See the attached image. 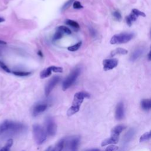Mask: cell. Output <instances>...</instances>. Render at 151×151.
<instances>
[{"label":"cell","instance_id":"obj_35","mask_svg":"<svg viewBox=\"0 0 151 151\" xmlns=\"http://www.w3.org/2000/svg\"><path fill=\"white\" fill-rule=\"evenodd\" d=\"M90 32H91V34L92 35H95V31H94L93 29H90Z\"/></svg>","mask_w":151,"mask_h":151},{"label":"cell","instance_id":"obj_11","mask_svg":"<svg viewBox=\"0 0 151 151\" xmlns=\"http://www.w3.org/2000/svg\"><path fill=\"white\" fill-rule=\"evenodd\" d=\"M103 65L104 71L110 70L117 67L118 65V61L116 58L106 59L103 60Z\"/></svg>","mask_w":151,"mask_h":151},{"label":"cell","instance_id":"obj_8","mask_svg":"<svg viewBox=\"0 0 151 151\" xmlns=\"http://www.w3.org/2000/svg\"><path fill=\"white\" fill-rule=\"evenodd\" d=\"M139 16L146 17L145 14L137 9H133L131 13L126 17V22L129 26H131L133 22L136 21Z\"/></svg>","mask_w":151,"mask_h":151},{"label":"cell","instance_id":"obj_21","mask_svg":"<svg viewBox=\"0 0 151 151\" xmlns=\"http://www.w3.org/2000/svg\"><path fill=\"white\" fill-rule=\"evenodd\" d=\"M65 24L71 26L73 28H76V29H78L80 28L79 24L76 21L71 20V19H66L65 20Z\"/></svg>","mask_w":151,"mask_h":151},{"label":"cell","instance_id":"obj_36","mask_svg":"<svg viewBox=\"0 0 151 151\" xmlns=\"http://www.w3.org/2000/svg\"><path fill=\"white\" fill-rule=\"evenodd\" d=\"M0 44H2V45H6V42L2 41V40H0Z\"/></svg>","mask_w":151,"mask_h":151},{"label":"cell","instance_id":"obj_29","mask_svg":"<svg viewBox=\"0 0 151 151\" xmlns=\"http://www.w3.org/2000/svg\"><path fill=\"white\" fill-rule=\"evenodd\" d=\"M112 15H113V17L115 18L116 20H117V21H120L121 20L122 15H121V14H120V12L119 11H117V10L114 11L113 12Z\"/></svg>","mask_w":151,"mask_h":151},{"label":"cell","instance_id":"obj_23","mask_svg":"<svg viewBox=\"0 0 151 151\" xmlns=\"http://www.w3.org/2000/svg\"><path fill=\"white\" fill-rule=\"evenodd\" d=\"M81 44H82V42L79 41L77 43H76V44L68 47L67 48V50L70 51H77V50L79 49V48L81 47Z\"/></svg>","mask_w":151,"mask_h":151},{"label":"cell","instance_id":"obj_26","mask_svg":"<svg viewBox=\"0 0 151 151\" xmlns=\"http://www.w3.org/2000/svg\"><path fill=\"white\" fill-rule=\"evenodd\" d=\"M63 36V33L58 30H57L56 32L54 34L53 37H52V40L54 41H56L57 40H59L60 38H61Z\"/></svg>","mask_w":151,"mask_h":151},{"label":"cell","instance_id":"obj_14","mask_svg":"<svg viewBox=\"0 0 151 151\" xmlns=\"http://www.w3.org/2000/svg\"><path fill=\"white\" fill-rule=\"evenodd\" d=\"M143 52V48H138L136 50L133 51V52L131 54L130 60L132 61H135L136 59H137L142 54Z\"/></svg>","mask_w":151,"mask_h":151},{"label":"cell","instance_id":"obj_10","mask_svg":"<svg viewBox=\"0 0 151 151\" xmlns=\"http://www.w3.org/2000/svg\"><path fill=\"white\" fill-rule=\"evenodd\" d=\"M60 77L58 76H55L52 77V78L48 81L45 88V94L46 96H48L50 94L51 91L56 86V84L60 81Z\"/></svg>","mask_w":151,"mask_h":151},{"label":"cell","instance_id":"obj_22","mask_svg":"<svg viewBox=\"0 0 151 151\" xmlns=\"http://www.w3.org/2000/svg\"><path fill=\"white\" fill-rule=\"evenodd\" d=\"M57 30H58V31H61L63 34L65 33L66 34H68V35H70L71 34V30L67 27L65 26H63V25H61L60 27H58L57 28Z\"/></svg>","mask_w":151,"mask_h":151},{"label":"cell","instance_id":"obj_38","mask_svg":"<svg viewBox=\"0 0 151 151\" xmlns=\"http://www.w3.org/2000/svg\"><path fill=\"white\" fill-rule=\"evenodd\" d=\"M5 21V19L2 18V17H0V22H4Z\"/></svg>","mask_w":151,"mask_h":151},{"label":"cell","instance_id":"obj_20","mask_svg":"<svg viewBox=\"0 0 151 151\" xmlns=\"http://www.w3.org/2000/svg\"><path fill=\"white\" fill-rule=\"evenodd\" d=\"M134 130L133 129H131L129 130V132L125 134L124 137V140L125 142H127L128 141H129L132 137L133 136L134 134Z\"/></svg>","mask_w":151,"mask_h":151},{"label":"cell","instance_id":"obj_39","mask_svg":"<svg viewBox=\"0 0 151 151\" xmlns=\"http://www.w3.org/2000/svg\"><path fill=\"white\" fill-rule=\"evenodd\" d=\"M51 147H49L48 148H47V150H46L45 151H50V149H51Z\"/></svg>","mask_w":151,"mask_h":151},{"label":"cell","instance_id":"obj_37","mask_svg":"<svg viewBox=\"0 0 151 151\" xmlns=\"http://www.w3.org/2000/svg\"><path fill=\"white\" fill-rule=\"evenodd\" d=\"M38 55H39L40 56H41V57H43V55H42V52H41V51H38Z\"/></svg>","mask_w":151,"mask_h":151},{"label":"cell","instance_id":"obj_31","mask_svg":"<svg viewBox=\"0 0 151 151\" xmlns=\"http://www.w3.org/2000/svg\"><path fill=\"white\" fill-rule=\"evenodd\" d=\"M73 8L74 9H81L83 8V6L81 5L79 1H74L73 3Z\"/></svg>","mask_w":151,"mask_h":151},{"label":"cell","instance_id":"obj_12","mask_svg":"<svg viewBox=\"0 0 151 151\" xmlns=\"http://www.w3.org/2000/svg\"><path fill=\"white\" fill-rule=\"evenodd\" d=\"M47 107H48V104L45 103H40L37 104L34 106L32 111V114L34 116H37L41 113L47 109Z\"/></svg>","mask_w":151,"mask_h":151},{"label":"cell","instance_id":"obj_33","mask_svg":"<svg viewBox=\"0 0 151 151\" xmlns=\"http://www.w3.org/2000/svg\"><path fill=\"white\" fill-rule=\"evenodd\" d=\"M147 58H148V60L151 61V47H150V50L148 54V56H147Z\"/></svg>","mask_w":151,"mask_h":151},{"label":"cell","instance_id":"obj_15","mask_svg":"<svg viewBox=\"0 0 151 151\" xmlns=\"http://www.w3.org/2000/svg\"><path fill=\"white\" fill-rule=\"evenodd\" d=\"M141 107L145 110L151 109V99H143L141 101Z\"/></svg>","mask_w":151,"mask_h":151},{"label":"cell","instance_id":"obj_27","mask_svg":"<svg viewBox=\"0 0 151 151\" xmlns=\"http://www.w3.org/2000/svg\"><path fill=\"white\" fill-rule=\"evenodd\" d=\"M12 73L17 76L19 77H25L29 75L30 72H25V71H12Z\"/></svg>","mask_w":151,"mask_h":151},{"label":"cell","instance_id":"obj_30","mask_svg":"<svg viewBox=\"0 0 151 151\" xmlns=\"http://www.w3.org/2000/svg\"><path fill=\"white\" fill-rule=\"evenodd\" d=\"M0 67H1L2 70H4L5 72H6V73H11V71H10V70L8 68V67L2 61H0Z\"/></svg>","mask_w":151,"mask_h":151},{"label":"cell","instance_id":"obj_9","mask_svg":"<svg viewBox=\"0 0 151 151\" xmlns=\"http://www.w3.org/2000/svg\"><path fill=\"white\" fill-rule=\"evenodd\" d=\"M47 133L50 136H53L57 132V125L52 117H48L46 119Z\"/></svg>","mask_w":151,"mask_h":151},{"label":"cell","instance_id":"obj_1","mask_svg":"<svg viewBox=\"0 0 151 151\" xmlns=\"http://www.w3.org/2000/svg\"><path fill=\"white\" fill-rule=\"evenodd\" d=\"M90 94L84 91L77 92L74 94V99L70 107L67 111V115L68 116H71L73 114L77 113L80 108V106L83 102L85 98H89Z\"/></svg>","mask_w":151,"mask_h":151},{"label":"cell","instance_id":"obj_4","mask_svg":"<svg viewBox=\"0 0 151 151\" xmlns=\"http://www.w3.org/2000/svg\"><path fill=\"white\" fill-rule=\"evenodd\" d=\"M32 134L34 140L38 145H41L47 139V131L42 126L38 124L33 125Z\"/></svg>","mask_w":151,"mask_h":151},{"label":"cell","instance_id":"obj_16","mask_svg":"<svg viewBox=\"0 0 151 151\" xmlns=\"http://www.w3.org/2000/svg\"><path fill=\"white\" fill-rule=\"evenodd\" d=\"M64 143H65L64 139L60 140L51 151H61L64 147Z\"/></svg>","mask_w":151,"mask_h":151},{"label":"cell","instance_id":"obj_17","mask_svg":"<svg viewBox=\"0 0 151 151\" xmlns=\"http://www.w3.org/2000/svg\"><path fill=\"white\" fill-rule=\"evenodd\" d=\"M127 53V51L126 49L122 48H117L111 52V56L113 57L116 54H126Z\"/></svg>","mask_w":151,"mask_h":151},{"label":"cell","instance_id":"obj_18","mask_svg":"<svg viewBox=\"0 0 151 151\" xmlns=\"http://www.w3.org/2000/svg\"><path fill=\"white\" fill-rule=\"evenodd\" d=\"M51 70L50 69V67L47 68L46 69H44V70H42L41 73H40V77L41 78H47L48 77H49L51 74Z\"/></svg>","mask_w":151,"mask_h":151},{"label":"cell","instance_id":"obj_2","mask_svg":"<svg viewBox=\"0 0 151 151\" xmlns=\"http://www.w3.org/2000/svg\"><path fill=\"white\" fill-rule=\"evenodd\" d=\"M25 126L20 123H17L10 120H5L0 124V135L5 132L17 133L22 131Z\"/></svg>","mask_w":151,"mask_h":151},{"label":"cell","instance_id":"obj_40","mask_svg":"<svg viewBox=\"0 0 151 151\" xmlns=\"http://www.w3.org/2000/svg\"><path fill=\"white\" fill-rule=\"evenodd\" d=\"M150 37H151V31H150Z\"/></svg>","mask_w":151,"mask_h":151},{"label":"cell","instance_id":"obj_28","mask_svg":"<svg viewBox=\"0 0 151 151\" xmlns=\"http://www.w3.org/2000/svg\"><path fill=\"white\" fill-rule=\"evenodd\" d=\"M49 67L50 68V69L52 71H54L55 73H63V69L61 67H57V66L52 65Z\"/></svg>","mask_w":151,"mask_h":151},{"label":"cell","instance_id":"obj_7","mask_svg":"<svg viewBox=\"0 0 151 151\" xmlns=\"http://www.w3.org/2000/svg\"><path fill=\"white\" fill-rule=\"evenodd\" d=\"M80 143V138L77 136L71 137L67 140H65L66 151H77Z\"/></svg>","mask_w":151,"mask_h":151},{"label":"cell","instance_id":"obj_5","mask_svg":"<svg viewBox=\"0 0 151 151\" xmlns=\"http://www.w3.org/2000/svg\"><path fill=\"white\" fill-rule=\"evenodd\" d=\"M81 70L79 67H77L74 68L69 74L68 76H67L64 81L63 83V90L65 91L67 88H68L70 86H72V84L76 81L77 77L79 76L80 74Z\"/></svg>","mask_w":151,"mask_h":151},{"label":"cell","instance_id":"obj_13","mask_svg":"<svg viewBox=\"0 0 151 151\" xmlns=\"http://www.w3.org/2000/svg\"><path fill=\"white\" fill-rule=\"evenodd\" d=\"M124 105L122 102H120L117 104L116 107L115 117L117 120H121L124 117Z\"/></svg>","mask_w":151,"mask_h":151},{"label":"cell","instance_id":"obj_32","mask_svg":"<svg viewBox=\"0 0 151 151\" xmlns=\"http://www.w3.org/2000/svg\"><path fill=\"white\" fill-rule=\"evenodd\" d=\"M119 149V147L116 146H114V145H110L109 146H108L105 151H116Z\"/></svg>","mask_w":151,"mask_h":151},{"label":"cell","instance_id":"obj_6","mask_svg":"<svg viewBox=\"0 0 151 151\" xmlns=\"http://www.w3.org/2000/svg\"><path fill=\"white\" fill-rule=\"evenodd\" d=\"M133 34L127 32L116 34L111 37L110 40V43L111 44L126 43L131 40L133 38Z\"/></svg>","mask_w":151,"mask_h":151},{"label":"cell","instance_id":"obj_3","mask_svg":"<svg viewBox=\"0 0 151 151\" xmlns=\"http://www.w3.org/2000/svg\"><path fill=\"white\" fill-rule=\"evenodd\" d=\"M125 126L123 125H117L114 127L111 132L110 137L104 140L101 142V146H105L110 144H116L119 141V138L121 132L124 129Z\"/></svg>","mask_w":151,"mask_h":151},{"label":"cell","instance_id":"obj_34","mask_svg":"<svg viewBox=\"0 0 151 151\" xmlns=\"http://www.w3.org/2000/svg\"><path fill=\"white\" fill-rule=\"evenodd\" d=\"M86 151H99V150L98 149H88Z\"/></svg>","mask_w":151,"mask_h":151},{"label":"cell","instance_id":"obj_19","mask_svg":"<svg viewBox=\"0 0 151 151\" xmlns=\"http://www.w3.org/2000/svg\"><path fill=\"white\" fill-rule=\"evenodd\" d=\"M13 145V140L12 139H9L7 140L5 145L0 149V151H9L10 148Z\"/></svg>","mask_w":151,"mask_h":151},{"label":"cell","instance_id":"obj_25","mask_svg":"<svg viewBox=\"0 0 151 151\" xmlns=\"http://www.w3.org/2000/svg\"><path fill=\"white\" fill-rule=\"evenodd\" d=\"M74 1H75V0H68V1H67L63 5V6H62V8H61V11H65L67 8H68L70 6V5H71L73 3H74Z\"/></svg>","mask_w":151,"mask_h":151},{"label":"cell","instance_id":"obj_24","mask_svg":"<svg viewBox=\"0 0 151 151\" xmlns=\"http://www.w3.org/2000/svg\"><path fill=\"white\" fill-rule=\"evenodd\" d=\"M151 139V130L148 132H146L143 135H142L140 137V142H143L145 140H147Z\"/></svg>","mask_w":151,"mask_h":151}]
</instances>
